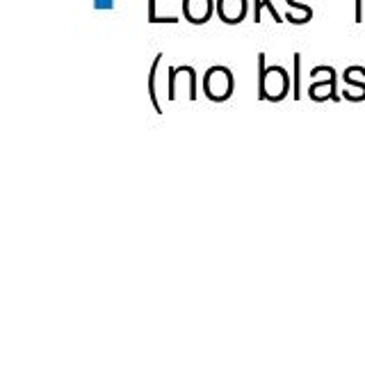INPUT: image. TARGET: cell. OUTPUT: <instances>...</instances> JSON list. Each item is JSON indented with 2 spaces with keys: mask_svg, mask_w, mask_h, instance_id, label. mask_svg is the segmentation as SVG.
Returning a JSON list of instances; mask_svg holds the SVG:
<instances>
[{
  "mask_svg": "<svg viewBox=\"0 0 365 365\" xmlns=\"http://www.w3.org/2000/svg\"><path fill=\"white\" fill-rule=\"evenodd\" d=\"M215 5L212 0H182V14L194 26H203L212 16Z\"/></svg>",
  "mask_w": 365,
  "mask_h": 365,
  "instance_id": "3",
  "label": "cell"
},
{
  "mask_svg": "<svg viewBox=\"0 0 365 365\" xmlns=\"http://www.w3.org/2000/svg\"><path fill=\"white\" fill-rule=\"evenodd\" d=\"M94 7L96 9H112L114 3H112V0H94Z\"/></svg>",
  "mask_w": 365,
  "mask_h": 365,
  "instance_id": "11",
  "label": "cell"
},
{
  "mask_svg": "<svg viewBox=\"0 0 365 365\" xmlns=\"http://www.w3.org/2000/svg\"><path fill=\"white\" fill-rule=\"evenodd\" d=\"M299 71H302V55H299V53H294V87H292V98H294V101H299V98H302V87H299L302 76H299Z\"/></svg>",
  "mask_w": 365,
  "mask_h": 365,
  "instance_id": "8",
  "label": "cell"
},
{
  "mask_svg": "<svg viewBox=\"0 0 365 365\" xmlns=\"http://www.w3.org/2000/svg\"><path fill=\"white\" fill-rule=\"evenodd\" d=\"M260 9H262V0H254V23H260Z\"/></svg>",
  "mask_w": 365,
  "mask_h": 365,
  "instance_id": "12",
  "label": "cell"
},
{
  "mask_svg": "<svg viewBox=\"0 0 365 365\" xmlns=\"http://www.w3.org/2000/svg\"><path fill=\"white\" fill-rule=\"evenodd\" d=\"M262 7H267V9L272 11V21H274V23H283V16L279 14L277 9H274V3H272V0H262Z\"/></svg>",
  "mask_w": 365,
  "mask_h": 365,
  "instance_id": "10",
  "label": "cell"
},
{
  "mask_svg": "<svg viewBox=\"0 0 365 365\" xmlns=\"http://www.w3.org/2000/svg\"><path fill=\"white\" fill-rule=\"evenodd\" d=\"M356 23H363V0H356Z\"/></svg>",
  "mask_w": 365,
  "mask_h": 365,
  "instance_id": "13",
  "label": "cell"
},
{
  "mask_svg": "<svg viewBox=\"0 0 365 365\" xmlns=\"http://www.w3.org/2000/svg\"><path fill=\"white\" fill-rule=\"evenodd\" d=\"M160 62H163V53H158V55H155V62H153V66H151V76H148V96H151V101H153L155 112H158V114H163V106H160L158 94H155V73H158Z\"/></svg>",
  "mask_w": 365,
  "mask_h": 365,
  "instance_id": "7",
  "label": "cell"
},
{
  "mask_svg": "<svg viewBox=\"0 0 365 365\" xmlns=\"http://www.w3.org/2000/svg\"><path fill=\"white\" fill-rule=\"evenodd\" d=\"M178 16H158L155 14V0H148V23H178Z\"/></svg>",
  "mask_w": 365,
  "mask_h": 365,
  "instance_id": "9",
  "label": "cell"
},
{
  "mask_svg": "<svg viewBox=\"0 0 365 365\" xmlns=\"http://www.w3.org/2000/svg\"><path fill=\"white\" fill-rule=\"evenodd\" d=\"M217 16L228 26H237L247 16V0H217Z\"/></svg>",
  "mask_w": 365,
  "mask_h": 365,
  "instance_id": "4",
  "label": "cell"
},
{
  "mask_svg": "<svg viewBox=\"0 0 365 365\" xmlns=\"http://www.w3.org/2000/svg\"><path fill=\"white\" fill-rule=\"evenodd\" d=\"M327 78L322 83H313L311 89H308V96L313 101H324V98H331V101H340L338 91H336V71L334 66H322Z\"/></svg>",
  "mask_w": 365,
  "mask_h": 365,
  "instance_id": "5",
  "label": "cell"
},
{
  "mask_svg": "<svg viewBox=\"0 0 365 365\" xmlns=\"http://www.w3.org/2000/svg\"><path fill=\"white\" fill-rule=\"evenodd\" d=\"M288 5V11H285V21L294 23V26H302V23H308L313 19V9L306 3H294V0H285Z\"/></svg>",
  "mask_w": 365,
  "mask_h": 365,
  "instance_id": "6",
  "label": "cell"
},
{
  "mask_svg": "<svg viewBox=\"0 0 365 365\" xmlns=\"http://www.w3.org/2000/svg\"><path fill=\"white\" fill-rule=\"evenodd\" d=\"M288 89H290V76H288V71H285L283 66L274 64V66H267L265 78H262L260 83H258V98L277 103V101L285 98Z\"/></svg>",
  "mask_w": 365,
  "mask_h": 365,
  "instance_id": "1",
  "label": "cell"
},
{
  "mask_svg": "<svg viewBox=\"0 0 365 365\" xmlns=\"http://www.w3.org/2000/svg\"><path fill=\"white\" fill-rule=\"evenodd\" d=\"M205 96L210 101H226L233 94V71L226 66H210L203 78Z\"/></svg>",
  "mask_w": 365,
  "mask_h": 365,
  "instance_id": "2",
  "label": "cell"
}]
</instances>
